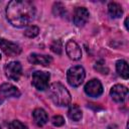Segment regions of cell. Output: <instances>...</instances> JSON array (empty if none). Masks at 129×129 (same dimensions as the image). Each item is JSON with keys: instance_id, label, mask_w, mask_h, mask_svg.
<instances>
[{"instance_id": "ffe728a7", "label": "cell", "mask_w": 129, "mask_h": 129, "mask_svg": "<svg viewBox=\"0 0 129 129\" xmlns=\"http://www.w3.org/2000/svg\"><path fill=\"white\" fill-rule=\"evenodd\" d=\"M8 129H27V127H26V125H24V124L21 123L20 121L14 120V121H12V122L9 124Z\"/></svg>"}, {"instance_id": "d6986e66", "label": "cell", "mask_w": 129, "mask_h": 129, "mask_svg": "<svg viewBox=\"0 0 129 129\" xmlns=\"http://www.w3.org/2000/svg\"><path fill=\"white\" fill-rule=\"evenodd\" d=\"M53 13L55 15H57V16H63V14L66 13L64 6L59 2L54 3V5H53Z\"/></svg>"}, {"instance_id": "7c38bea8", "label": "cell", "mask_w": 129, "mask_h": 129, "mask_svg": "<svg viewBox=\"0 0 129 129\" xmlns=\"http://www.w3.org/2000/svg\"><path fill=\"white\" fill-rule=\"evenodd\" d=\"M28 61L32 64H40V66H49L52 62V58L49 55L45 54H38V53H31L28 56Z\"/></svg>"}, {"instance_id": "ac0fdd59", "label": "cell", "mask_w": 129, "mask_h": 129, "mask_svg": "<svg viewBox=\"0 0 129 129\" xmlns=\"http://www.w3.org/2000/svg\"><path fill=\"white\" fill-rule=\"evenodd\" d=\"M50 49L56 53V54H60L61 53V50H62V44H61V41L59 39L57 40H53L52 43L50 44Z\"/></svg>"}, {"instance_id": "2e32d148", "label": "cell", "mask_w": 129, "mask_h": 129, "mask_svg": "<svg viewBox=\"0 0 129 129\" xmlns=\"http://www.w3.org/2000/svg\"><path fill=\"white\" fill-rule=\"evenodd\" d=\"M116 70L119 76H121L123 79H128L129 73H128V63L124 59H119L116 62Z\"/></svg>"}, {"instance_id": "ba28073f", "label": "cell", "mask_w": 129, "mask_h": 129, "mask_svg": "<svg viewBox=\"0 0 129 129\" xmlns=\"http://www.w3.org/2000/svg\"><path fill=\"white\" fill-rule=\"evenodd\" d=\"M128 95V89L123 85H115L110 90V96L116 103H123Z\"/></svg>"}, {"instance_id": "30bf717a", "label": "cell", "mask_w": 129, "mask_h": 129, "mask_svg": "<svg viewBox=\"0 0 129 129\" xmlns=\"http://www.w3.org/2000/svg\"><path fill=\"white\" fill-rule=\"evenodd\" d=\"M73 18L77 26H84L89 19V11L85 7H77L74 11Z\"/></svg>"}, {"instance_id": "603a6c76", "label": "cell", "mask_w": 129, "mask_h": 129, "mask_svg": "<svg viewBox=\"0 0 129 129\" xmlns=\"http://www.w3.org/2000/svg\"><path fill=\"white\" fill-rule=\"evenodd\" d=\"M127 22H128V17L125 19V27H126V29H128V24H127Z\"/></svg>"}, {"instance_id": "5b68a950", "label": "cell", "mask_w": 129, "mask_h": 129, "mask_svg": "<svg viewBox=\"0 0 129 129\" xmlns=\"http://www.w3.org/2000/svg\"><path fill=\"white\" fill-rule=\"evenodd\" d=\"M20 97V91L13 85L5 83L0 86V105L7 98H18Z\"/></svg>"}, {"instance_id": "6da1fadb", "label": "cell", "mask_w": 129, "mask_h": 129, "mask_svg": "<svg viewBox=\"0 0 129 129\" xmlns=\"http://www.w3.org/2000/svg\"><path fill=\"white\" fill-rule=\"evenodd\" d=\"M35 7L27 0H12L6 8V16L10 24L15 27L27 26L34 18Z\"/></svg>"}, {"instance_id": "d4e9b609", "label": "cell", "mask_w": 129, "mask_h": 129, "mask_svg": "<svg viewBox=\"0 0 129 129\" xmlns=\"http://www.w3.org/2000/svg\"><path fill=\"white\" fill-rule=\"evenodd\" d=\"M0 129H1V128H0Z\"/></svg>"}, {"instance_id": "7402d4cb", "label": "cell", "mask_w": 129, "mask_h": 129, "mask_svg": "<svg viewBox=\"0 0 129 129\" xmlns=\"http://www.w3.org/2000/svg\"><path fill=\"white\" fill-rule=\"evenodd\" d=\"M51 122H52V124H53L54 126L59 127V126H62V125L64 124V119H63L61 116L56 115V116H53V117H52Z\"/></svg>"}, {"instance_id": "8fae6325", "label": "cell", "mask_w": 129, "mask_h": 129, "mask_svg": "<svg viewBox=\"0 0 129 129\" xmlns=\"http://www.w3.org/2000/svg\"><path fill=\"white\" fill-rule=\"evenodd\" d=\"M66 51L70 58L78 60L82 57V50L79 44L75 40H69L66 44Z\"/></svg>"}, {"instance_id": "277c9868", "label": "cell", "mask_w": 129, "mask_h": 129, "mask_svg": "<svg viewBox=\"0 0 129 129\" xmlns=\"http://www.w3.org/2000/svg\"><path fill=\"white\" fill-rule=\"evenodd\" d=\"M49 73L36 71L32 74V86L37 89L38 91H44L48 89V82H49Z\"/></svg>"}, {"instance_id": "7a4b0ae2", "label": "cell", "mask_w": 129, "mask_h": 129, "mask_svg": "<svg viewBox=\"0 0 129 129\" xmlns=\"http://www.w3.org/2000/svg\"><path fill=\"white\" fill-rule=\"evenodd\" d=\"M48 95L51 101L59 107H66L70 105L72 97L67 88L60 83H53L48 88Z\"/></svg>"}, {"instance_id": "cb8c5ba5", "label": "cell", "mask_w": 129, "mask_h": 129, "mask_svg": "<svg viewBox=\"0 0 129 129\" xmlns=\"http://www.w3.org/2000/svg\"><path fill=\"white\" fill-rule=\"evenodd\" d=\"M0 59H1V54H0Z\"/></svg>"}, {"instance_id": "8992f818", "label": "cell", "mask_w": 129, "mask_h": 129, "mask_svg": "<svg viewBox=\"0 0 129 129\" xmlns=\"http://www.w3.org/2000/svg\"><path fill=\"white\" fill-rule=\"evenodd\" d=\"M22 74V67L19 61H10L5 67V75L9 80L18 81Z\"/></svg>"}, {"instance_id": "5bb4252c", "label": "cell", "mask_w": 129, "mask_h": 129, "mask_svg": "<svg viewBox=\"0 0 129 129\" xmlns=\"http://www.w3.org/2000/svg\"><path fill=\"white\" fill-rule=\"evenodd\" d=\"M108 12L112 18H119L123 14V9L120 4L116 2H111L108 5Z\"/></svg>"}, {"instance_id": "4fadbf2b", "label": "cell", "mask_w": 129, "mask_h": 129, "mask_svg": "<svg viewBox=\"0 0 129 129\" xmlns=\"http://www.w3.org/2000/svg\"><path fill=\"white\" fill-rule=\"evenodd\" d=\"M32 116H33V120H34L35 124L39 127L45 125L46 122L48 121V116H47L46 112L41 108H36L32 112Z\"/></svg>"}, {"instance_id": "9c48e42d", "label": "cell", "mask_w": 129, "mask_h": 129, "mask_svg": "<svg viewBox=\"0 0 129 129\" xmlns=\"http://www.w3.org/2000/svg\"><path fill=\"white\" fill-rule=\"evenodd\" d=\"M0 48L8 56H15L21 52V47L18 44L6 39H0Z\"/></svg>"}, {"instance_id": "52a82bcc", "label": "cell", "mask_w": 129, "mask_h": 129, "mask_svg": "<svg viewBox=\"0 0 129 129\" xmlns=\"http://www.w3.org/2000/svg\"><path fill=\"white\" fill-rule=\"evenodd\" d=\"M85 92L88 96L93 97V98H97L99 96L102 95L103 93V86L101 84V82L97 79H93L91 81H89L86 86H85Z\"/></svg>"}, {"instance_id": "e0dca14e", "label": "cell", "mask_w": 129, "mask_h": 129, "mask_svg": "<svg viewBox=\"0 0 129 129\" xmlns=\"http://www.w3.org/2000/svg\"><path fill=\"white\" fill-rule=\"evenodd\" d=\"M39 33V28L35 25H30L28 26L25 31H24V35L27 36V37H30V38H33L35 36H37Z\"/></svg>"}, {"instance_id": "3957f363", "label": "cell", "mask_w": 129, "mask_h": 129, "mask_svg": "<svg viewBox=\"0 0 129 129\" xmlns=\"http://www.w3.org/2000/svg\"><path fill=\"white\" fill-rule=\"evenodd\" d=\"M85 77H86L85 70L81 66H74L70 68L67 73L68 83L72 87H79L84 82Z\"/></svg>"}, {"instance_id": "9a60e30c", "label": "cell", "mask_w": 129, "mask_h": 129, "mask_svg": "<svg viewBox=\"0 0 129 129\" xmlns=\"http://www.w3.org/2000/svg\"><path fill=\"white\" fill-rule=\"evenodd\" d=\"M68 116L71 120L73 121H80L82 119V111L80 109V107L78 105H71L70 108H69V111H68Z\"/></svg>"}, {"instance_id": "44dd1931", "label": "cell", "mask_w": 129, "mask_h": 129, "mask_svg": "<svg viewBox=\"0 0 129 129\" xmlns=\"http://www.w3.org/2000/svg\"><path fill=\"white\" fill-rule=\"evenodd\" d=\"M95 69H96L98 72H100L101 74H108V72H109L108 68H106V67L104 66V61H103V60L98 61V62L95 64Z\"/></svg>"}]
</instances>
